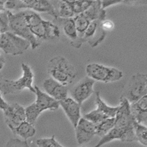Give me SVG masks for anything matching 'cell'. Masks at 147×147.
Instances as JSON below:
<instances>
[{
	"instance_id": "obj_8",
	"label": "cell",
	"mask_w": 147,
	"mask_h": 147,
	"mask_svg": "<svg viewBox=\"0 0 147 147\" xmlns=\"http://www.w3.org/2000/svg\"><path fill=\"white\" fill-rule=\"evenodd\" d=\"M30 46L28 41L9 31L0 34V49L7 54H22Z\"/></svg>"
},
{
	"instance_id": "obj_2",
	"label": "cell",
	"mask_w": 147,
	"mask_h": 147,
	"mask_svg": "<svg viewBox=\"0 0 147 147\" xmlns=\"http://www.w3.org/2000/svg\"><path fill=\"white\" fill-rule=\"evenodd\" d=\"M48 72L51 78L64 86L72 84L77 76V71L63 56H57L49 61Z\"/></svg>"
},
{
	"instance_id": "obj_11",
	"label": "cell",
	"mask_w": 147,
	"mask_h": 147,
	"mask_svg": "<svg viewBox=\"0 0 147 147\" xmlns=\"http://www.w3.org/2000/svg\"><path fill=\"white\" fill-rule=\"evenodd\" d=\"M95 81L87 77L78 82L72 91V99L81 106L94 92Z\"/></svg>"
},
{
	"instance_id": "obj_33",
	"label": "cell",
	"mask_w": 147,
	"mask_h": 147,
	"mask_svg": "<svg viewBox=\"0 0 147 147\" xmlns=\"http://www.w3.org/2000/svg\"><path fill=\"white\" fill-rule=\"evenodd\" d=\"M8 105L9 104L4 100L1 94V92H0V109L4 111V110L8 106Z\"/></svg>"
},
{
	"instance_id": "obj_23",
	"label": "cell",
	"mask_w": 147,
	"mask_h": 147,
	"mask_svg": "<svg viewBox=\"0 0 147 147\" xmlns=\"http://www.w3.org/2000/svg\"><path fill=\"white\" fill-rule=\"evenodd\" d=\"M76 16L73 13L72 8L68 3V0L60 1L58 5V9H55V14L54 18L57 17L61 18H74Z\"/></svg>"
},
{
	"instance_id": "obj_13",
	"label": "cell",
	"mask_w": 147,
	"mask_h": 147,
	"mask_svg": "<svg viewBox=\"0 0 147 147\" xmlns=\"http://www.w3.org/2000/svg\"><path fill=\"white\" fill-rule=\"evenodd\" d=\"M43 88L46 94L58 102L67 98V87L64 86L52 78H48L44 81Z\"/></svg>"
},
{
	"instance_id": "obj_14",
	"label": "cell",
	"mask_w": 147,
	"mask_h": 147,
	"mask_svg": "<svg viewBox=\"0 0 147 147\" xmlns=\"http://www.w3.org/2000/svg\"><path fill=\"white\" fill-rule=\"evenodd\" d=\"M59 104L73 127L76 128L81 118V105L71 98L68 97L59 101Z\"/></svg>"
},
{
	"instance_id": "obj_22",
	"label": "cell",
	"mask_w": 147,
	"mask_h": 147,
	"mask_svg": "<svg viewBox=\"0 0 147 147\" xmlns=\"http://www.w3.org/2000/svg\"><path fill=\"white\" fill-rule=\"evenodd\" d=\"M124 136V132L116 127H114L111 131H109L106 135L101 138L100 141L94 147H101L112 141L119 140L123 141Z\"/></svg>"
},
{
	"instance_id": "obj_28",
	"label": "cell",
	"mask_w": 147,
	"mask_h": 147,
	"mask_svg": "<svg viewBox=\"0 0 147 147\" xmlns=\"http://www.w3.org/2000/svg\"><path fill=\"white\" fill-rule=\"evenodd\" d=\"M25 114L26 121L29 122L30 124L34 125L41 114V112L34 102L25 108Z\"/></svg>"
},
{
	"instance_id": "obj_9",
	"label": "cell",
	"mask_w": 147,
	"mask_h": 147,
	"mask_svg": "<svg viewBox=\"0 0 147 147\" xmlns=\"http://www.w3.org/2000/svg\"><path fill=\"white\" fill-rule=\"evenodd\" d=\"M102 21L95 20L90 22L81 38L83 42H87L92 47H95L105 39L107 32L102 28Z\"/></svg>"
},
{
	"instance_id": "obj_24",
	"label": "cell",
	"mask_w": 147,
	"mask_h": 147,
	"mask_svg": "<svg viewBox=\"0 0 147 147\" xmlns=\"http://www.w3.org/2000/svg\"><path fill=\"white\" fill-rule=\"evenodd\" d=\"M74 20L75 22L78 37L81 40L85 31L87 29L91 22L83 13L75 16L74 17Z\"/></svg>"
},
{
	"instance_id": "obj_17",
	"label": "cell",
	"mask_w": 147,
	"mask_h": 147,
	"mask_svg": "<svg viewBox=\"0 0 147 147\" xmlns=\"http://www.w3.org/2000/svg\"><path fill=\"white\" fill-rule=\"evenodd\" d=\"M36 99L35 101V104L38 108L39 111L41 113L47 109L54 110L57 109L59 107V102L49 96L45 92L42 91L36 85L34 86Z\"/></svg>"
},
{
	"instance_id": "obj_20",
	"label": "cell",
	"mask_w": 147,
	"mask_h": 147,
	"mask_svg": "<svg viewBox=\"0 0 147 147\" xmlns=\"http://www.w3.org/2000/svg\"><path fill=\"white\" fill-rule=\"evenodd\" d=\"M11 131L14 134L24 139V141H27L28 138L34 137L36 133V129L34 125L26 121L22 122L18 127L11 129Z\"/></svg>"
},
{
	"instance_id": "obj_12",
	"label": "cell",
	"mask_w": 147,
	"mask_h": 147,
	"mask_svg": "<svg viewBox=\"0 0 147 147\" xmlns=\"http://www.w3.org/2000/svg\"><path fill=\"white\" fill-rule=\"evenodd\" d=\"M75 129L77 141L79 145L89 142L96 134V125L84 118H80Z\"/></svg>"
},
{
	"instance_id": "obj_15",
	"label": "cell",
	"mask_w": 147,
	"mask_h": 147,
	"mask_svg": "<svg viewBox=\"0 0 147 147\" xmlns=\"http://www.w3.org/2000/svg\"><path fill=\"white\" fill-rule=\"evenodd\" d=\"M28 8L41 13H48L54 17L55 14V7L50 1L45 0H23L18 1L17 9Z\"/></svg>"
},
{
	"instance_id": "obj_18",
	"label": "cell",
	"mask_w": 147,
	"mask_h": 147,
	"mask_svg": "<svg viewBox=\"0 0 147 147\" xmlns=\"http://www.w3.org/2000/svg\"><path fill=\"white\" fill-rule=\"evenodd\" d=\"M147 96L145 95L138 101L130 104V111L137 123L146 125L147 121Z\"/></svg>"
},
{
	"instance_id": "obj_1",
	"label": "cell",
	"mask_w": 147,
	"mask_h": 147,
	"mask_svg": "<svg viewBox=\"0 0 147 147\" xmlns=\"http://www.w3.org/2000/svg\"><path fill=\"white\" fill-rule=\"evenodd\" d=\"M24 16L32 34L38 40H53L59 37V27L53 22L43 20L34 11H24Z\"/></svg>"
},
{
	"instance_id": "obj_16",
	"label": "cell",
	"mask_w": 147,
	"mask_h": 147,
	"mask_svg": "<svg viewBox=\"0 0 147 147\" xmlns=\"http://www.w3.org/2000/svg\"><path fill=\"white\" fill-rule=\"evenodd\" d=\"M55 20L59 22L64 34L71 40L72 46L77 48H80L83 42L78 37L74 18L64 19L57 17Z\"/></svg>"
},
{
	"instance_id": "obj_25",
	"label": "cell",
	"mask_w": 147,
	"mask_h": 147,
	"mask_svg": "<svg viewBox=\"0 0 147 147\" xmlns=\"http://www.w3.org/2000/svg\"><path fill=\"white\" fill-rule=\"evenodd\" d=\"M68 3L72 8L73 13L76 16L86 11L91 5L93 1H91V0H70V1H68Z\"/></svg>"
},
{
	"instance_id": "obj_35",
	"label": "cell",
	"mask_w": 147,
	"mask_h": 147,
	"mask_svg": "<svg viewBox=\"0 0 147 147\" xmlns=\"http://www.w3.org/2000/svg\"><path fill=\"white\" fill-rule=\"evenodd\" d=\"M4 1H0V12L5 11V8L4 7Z\"/></svg>"
},
{
	"instance_id": "obj_5",
	"label": "cell",
	"mask_w": 147,
	"mask_h": 147,
	"mask_svg": "<svg viewBox=\"0 0 147 147\" xmlns=\"http://www.w3.org/2000/svg\"><path fill=\"white\" fill-rule=\"evenodd\" d=\"M22 76L17 80H4L0 82V91L4 94H15L27 88L35 94L34 87L32 86L34 73L31 67L25 63L21 64Z\"/></svg>"
},
{
	"instance_id": "obj_30",
	"label": "cell",
	"mask_w": 147,
	"mask_h": 147,
	"mask_svg": "<svg viewBox=\"0 0 147 147\" xmlns=\"http://www.w3.org/2000/svg\"><path fill=\"white\" fill-rule=\"evenodd\" d=\"M4 147H30L27 141L19 139H11Z\"/></svg>"
},
{
	"instance_id": "obj_37",
	"label": "cell",
	"mask_w": 147,
	"mask_h": 147,
	"mask_svg": "<svg viewBox=\"0 0 147 147\" xmlns=\"http://www.w3.org/2000/svg\"><path fill=\"white\" fill-rule=\"evenodd\" d=\"M81 147H87V146H81Z\"/></svg>"
},
{
	"instance_id": "obj_21",
	"label": "cell",
	"mask_w": 147,
	"mask_h": 147,
	"mask_svg": "<svg viewBox=\"0 0 147 147\" xmlns=\"http://www.w3.org/2000/svg\"><path fill=\"white\" fill-rule=\"evenodd\" d=\"M95 102L97 106L96 109L100 111L103 115H104L108 119L115 118L119 106L116 107H112L108 106L101 98L99 92H96Z\"/></svg>"
},
{
	"instance_id": "obj_26",
	"label": "cell",
	"mask_w": 147,
	"mask_h": 147,
	"mask_svg": "<svg viewBox=\"0 0 147 147\" xmlns=\"http://www.w3.org/2000/svg\"><path fill=\"white\" fill-rule=\"evenodd\" d=\"M115 125V118L107 119L100 124L96 125V136L102 137L106 135L109 131H111Z\"/></svg>"
},
{
	"instance_id": "obj_3",
	"label": "cell",
	"mask_w": 147,
	"mask_h": 147,
	"mask_svg": "<svg viewBox=\"0 0 147 147\" xmlns=\"http://www.w3.org/2000/svg\"><path fill=\"white\" fill-rule=\"evenodd\" d=\"M136 121L130 111V104L124 98H120V105L115 117L114 127L124 132L122 142L136 141L134 125Z\"/></svg>"
},
{
	"instance_id": "obj_4",
	"label": "cell",
	"mask_w": 147,
	"mask_h": 147,
	"mask_svg": "<svg viewBox=\"0 0 147 147\" xmlns=\"http://www.w3.org/2000/svg\"><path fill=\"white\" fill-rule=\"evenodd\" d=\"M8 19V31L28 41L32 50L39 47L42 42L31 32L24 16V11L16 14L7 12Z\"/></svg>"
},
{
	"instance_id": "obj_29",
	"label": "cell",
	"mask_w": 147,
	"mask_h": 147,
	"mask_svg": "<svg viewBox=\"0 0 147 147\" xmlns=\"http://www.w3.org/2000/svg\"><path fill=\"white\" fill-rule=\"evenodd\" d=\"M36 145L38 147H64L55 140L54 136L50 138L38 139L36 140Z\"/></svg>"
},
{
	"instance_id": "obj_34",
	"label": "cell",
	"mask_w": 147,
	"mask_h": 147,
	"mask_svg": "<svg viewBox=\"0 0 147 147\" xmlns=\"http://www.w3.org/2000/svg\"><path fill=\"white\" fill-rule=\"evenodd\" d=\"M5 58L3 56L0 54V70L2 69L5 65Z\"/></svg>"
},
{
	"instance_id": "obj_32",
	"label": "cell",
	"mask_w": 147,
	"mask_h": 147,
	"mask_svg": "<svg viewBox=\"0 0 147 147\" xmlns=\"http://www.w3.org/2000/svg\"><path fill=\"white\" fill-rule=\"evenodd\" d=\"M101 26H102V29L107 32V31H109L111 29H113V28L114 27V24H113V22L111 21L104 20V21H102Z\"/></svg>"
},
{
	"instance_id": "obj_27",
	"label": "cell",
	"mask_w": 147,
	"mask_h": 147,
	"mask_svg": "<svg viewBox=\"0 0 147 147\" xmlns=\"http://www.w3.org/2000/svg\"><path fill=\"white\" fill-rule=\"evenodd\" d=\"M134 129L136 141L140 142L144 146L147 145V128L142 124L137 123L136 121L134 125Z\"/></svg>"
},
{
	"instance_id": "obj_10",
	"label": "cell",
	"mask_w": 147,
	"mask_h": 147,
	"mask_svg": "<svg viewBox=\"0 0 147 147\" xmlns=\"http://www.w3.org/2000/svg\"><path fill=\"white\" fill-rule=\"evenodd\" d=\"M3 113L5 123L10 129L18 127L26 121L25 108L20 104H9Z\"/></svg>"
},
{
	"instance_id": "obj_31",
	"label": "cell",
	"mask_w": 147,
	"mask_h": 147,
	"mask_svg": "<svg viewBox=\"0 0 147 147\" xmlns=\"http://www.w3.org/2000/svg\"><path fill=\"white\" fill-rule=\"evenodd\" d=\"M122 2H124V1H122V0H102V1H101V4L102 8L105 9L107 7Z\"/></svg>"
},
{
	"instance_id": "obj_36",
	"label": "cell",
	"mask_w": 147,
	"mask_h": 147,
	"mask_svg": "<svg viewBox=\"0 0 147 147\" xmlns=\"http://www.w3.org/2000/svg\"><path fill=\"white\" fill-rule=\"evenodd\" d=\"M1 29H0V34H1Z\"/></svg>"
},
{
	"instance_id": "obj_19",
	"label": "cell",
	"mask_w": 147,
	"mask_h": 147,
	"mask_svg": "<svg viewBox=\"0 0 147 147\" xmlns=\"http://www.w3.org/2000/svg\"><path fill=\"white\" fill-rule=\"evenodd\" d=\"M82 13L88 18L90 22L95 20L103 21L105 20L107 16L106 11L102 8L101 1L100 0L93 1L91 5Z\"/></svg>"
},
{
	"instance_id": "obj_6",
	"label": "cell",
	"mask_w": 147,
	"mask_h": 147,
	"mask_svg": "<svg viewBox=\"0 0 147 147\" xmlns=\"http://www.w3.org/2000/svg\"><path fill=\"white\" fill-rule=\"evenodd\" d=\"M87 77L104 83L118 81L123 77V72L114 67H107L98 63H91L86 67Z\"/></svg>"
},
{
	"instance_id": "obj_7",
	"label": "cell",
	"mask_w": 147,
	"mask_h": 147,
	"mask_svg": "<svg viewBox=\"0 0 147 147\" xmlns=\"http://www.w3.org/2000/svg\"><path fill=\"white\" fill-rule=\"evenodd\" d=\"M147 94V77L146 74L137 73L132 76L121 98H125L129 104L140 100Z\"/></svg>"
}]
</instances>
